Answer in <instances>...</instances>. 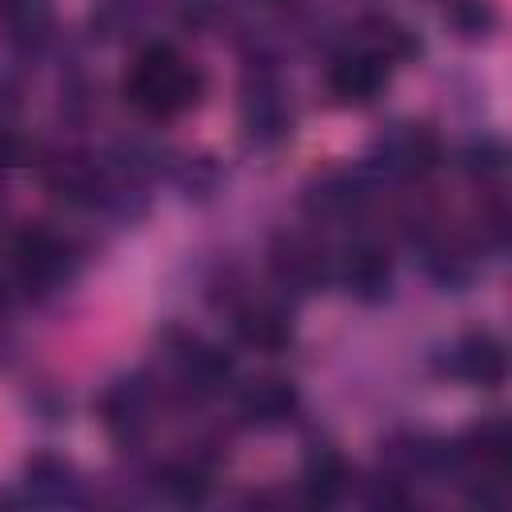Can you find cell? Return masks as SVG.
Returning <instances> with one entry per match:
<instances>
[{"mask_svg": "<svg viewBox=\"0 0 512 512\" xmlns=\"http://www.w3.org/2000/svg\"><path fill=\"white\" fill-rule=\"evenodd\" d=\"M172 356H176L180 380H184L192 392H216V388H224L228 376H232V356H228L224 348H216V344L196 340V336H184Z\"/></svg>", "mask_w": 512, "mask_h": 512, "instance_id": "obj_13", "label": "cell"}, {"mask_svg": "<svg viewBox=\"0 0 512 512\" xmlns=\"http://www.w3.org/2000/svg\"><path fill=\"white\" fill-rule=\"evenodd\" d=\"M12 264L28 288L48 292V288H60L68 280L72 244L64 236H56L52 228H28V232H20V240L12 248Z\"/></svg>", "mask_w": 512, "mask_h": 512, "instance_id": "obj_3", "label": "cell"}, {"mask_svg": "<svg viewBox=\"0 0 512 512\" xmlns=\"http://www.w3.org/2000/svg\"><path fill=\"white\" fill-rule=\"evenodd\" d=\"M388 84V64L364 48L340 56L332 68H328V92L340 100V104H372Z\"/></svg>", "mask_w": 512, "mask_h": 512, "instance_id": "obj_10", "label": "cell"}, {"mask_svg": "<svg viewBox=\"0 0 512 512\" xmlns=\"http://www.w3.org/2000/svg\"><path fill=\"white\" fill-rule=\"evenodd\" d=\"M372 164L384 176H396V180L428 176L440 164V136L428 124H416V120L388 124L372 140Z\"/></svg>", "mask_w": 512, "mask_h": 512, "instance_id": "obj_2", "label": "cell"}, {"mask_svg": "<svg viewBox=\"0 0 512 512\" xmlns=\"http://www.w3.org/2000/svg\"><path fill=\"white\" fill-rule=\"evenodd\" d=\"M456 452L460 460L480 464L488 476H504L512 464V432L504 420H484L464 436V444H456Z\"/></svg>", "mask_w": 512, "mask_h": 512, "instance_id": "obj_17", "label": "cell"}, {"mask_svg": "<svg viewBox=\"0 0 512 512\" xmlns=\"http://www.w3.org/2000/svg\"><path fill=\"white\" fill-rule=\"evenodd\" d=\"M360 48L372 52V56H380V60L392 68V64H400V60H412V56L420 52V40H416V32L404 28L396 16L372 12V16L360 20Z\"/></svg>", "mask_w": 512, "mask_h": 512, "instance_id": "obj_16", "label": "cell"}, {"mask_svg": "<svg viewBox=\"0 0 512 512\" xmlns=\"http://www.w3.org/2000/svg\"><path fill=\"white\" fill-rule=\"evenodd\" d=\"M452 20H456L460 32L476 36V32H484V28L492 24V12H488L484 0H456V4H452Z\"/></svg>", "mask_w": 512, "mask_h": 512, "instance_id": "obj_22", "label": "cell"}, {"mask_svg": "<svg viewBox=\"0 0 512 512\" xmlns=\"http://www.w3.org/2000/svg\"><path fill=\"white\" fill-rule=\"evenodd\" d=\"M232 332L240 344H248L256 352H280L292 340V320L284 308H276L268 300H248L244 308H236Z\"/></svg>", "mask_w": 512, "mask_h": 512, "instance_id": "obj_12", "label": "cell"}, {"mask_svg": "<svg viewBox=\"0 0 512 512\" xmlns=\"http://www.w3.org/2000/svg\"><path fill=\"white\" fill-rule=\"evenodd\" d=\"M244 132L260 148L280 144L292 132L288 100H284V92L272 76H256V84L248 88V96H244Z\"/></svg>", "mask_w": 512, "mask_h": 512, "instance_id": "obj_9", "label": "cell"}, {"mask_svg": "<svg viewBox=\"0 0 512 512\" xmlns=\"http://www.w3.org/2000/svg\"><path fill=\"white\" fill-rule=\"evenodd\" d=\"M268 4H276V0H268Z\"/></svg>", "mask_w": 512, "mask_h": 512, "instance_id": "obj_23", "label": "cell"}, {"mask_svg": "<svg viewBox=\"0 0 512 512\" xmlns=\"http://www.w3.org/2000/svg\"><path fill=\"white\" fill-rule=\"evenodd\" d=\"M332 276L356 296V300H384L388 296V284H392V260H388V252L376 244V240H368V236H360V240H352V244H344V252L332 260Z\"/></svg>", "mask_w": 512, "mask_h": 512, "instance_id": "obj_5", "label": "cell"}, {"mask_svg": "<svg viewBox=\"0 0 512 512\" xmlns=\"http://www.w3.org/2000/svg\"><path fill=\"white\" fill-rule=\"evenodd\" d=\"M52 28V4L48 0H0V32L20 44L32 48L48 36Z\"/></svg>", "mask_w": 512, "mask_h": 512, "instance_id": "obj_19", "label": "cell"}, {"mask_svg": "<svg viewBox=\"0 0 512 512\" xmlns=\"http://www.w3.org/2000/svg\"><path fill=\"white\" fill-rule=\"evenodd\" d=\"M272 276L292 292H316L332 276V256L312 232H280L272 244Z\"/></svg>", "mask_w": 512, "mask_h": 512, "instance_id": "obj_4", "label": "cell"}, {"mask_svg": "<svg viewBox=\"0 0 512 512\" xmlns=\"http://www.w3.org/2000/svg\"><path fill=\"white\" fill-rule=\"evenodd\" d=\"M44 184L64 204H100L104 172L88 156H52L44 164Z\"/></svg>", "mask_w": 512, "mask_h": 512, "instance_id": "obj_11", "label": "cell"}, {"mask_svg": "<svg viewBox=\"0 0 512 512\" xmlns=\"http://www.w3.org/2000/svg\"><path fill=\"white\" fill-rule=\"evenodd\" d=\"M100 420L120 444L140 440L148 432V424H152V392H148V384L136 380V376L108 384L104 396H100Z\"/></svg>", "mask_w": 512, "mask_h": 512, "instance_id": "obj_8", "label": "cell"}, {"mask_svg": "<svg viewBox=\"0 0 512 512\" xmlns=\"http://www.w3.org/2000/svg\"><path fill=\"white\" fill-rule=\"evenodd\" d=\"M444 372L456 376V380H464V384L496 388V384H504V372H508L504 344H500L492 332H468V336H460V340L448 348Z\"/></svg>", "mask_w": 512, "mask_h": 512, "instance_id": "obj_7", "label": "cell"}, {"mask_svg": "<svg viewBox=\"0 0 512 512\" xmlns=\"http://www.w3.org/2000/svg\"><path fill=\"white\" fill-rule=\"evenodd\" d=\"M344 488H348V468L340 452L328 444H316L304 460V496L312 504H336Z\"/></svg>", "mask_w": 512, "mask_h": 512, "instance_id": "obj_18", "label": "cell"}, {"mask_svg": "<svg viewBox=\"0 0 512 512\" xmlns=\"http://www.w3.org/2000/svg\"><path fill=\"white\" fill-rule=\"evenodd\" d=\"M240 404V416L248 424H260V428H272V424H284L292 412H296V388L292 380H280V376H260V380H248L236 396Z\"/></svg>", "mask_w": 512, "mask_h": 512, "instance_id": "obj_14", "label": "cell"}, {"mask_svg": "<svg viewBox=\"0 0 512 512\" xmlns=\"http://www.w3.org/2000/svg\"><path fill=\"white\" fill-rule=\"evenodd\" d=\"M200 92H204V76L168 44L144 48L124 80V96L132 100V108L152 120L188 112L200 100Z\"/></svg>", "mask_w": 512, "mask_h": 512, "instance_id": "obj_1", "label": "cell"}, {"mask_svg": "<svg viewBox=\"0 0 512 512\" xmlns=\"http://www.w3.org/2000/svg\"><path fill=\"white\" fill-rule=\"evenodd\" d=\"M24 484H28V496L36 504H76L80 500V476H76V468L64 456H52V452H40V456L28 460Z\"/></svg>", "mask_w": 512, "mask_h": 512, "instance_id": "obj_15", "label": "cell"}, {"mask_svg": "<svg viewBox=\"0 0 512 512\" xmlns=\"http://www.w3.org/2000/svg\"><path fill=\"white\" fill-rule=\"evenodd\" d=\"M372 200V180L364 172H352V168H332L324 176H316L304 192V208L316 216V220H344V216H356L364 204Z\"/></svg>", "mask_w": 512, "mask_h": 512, "instance_id": "obj_6", "label": "cell"}, {"mask_svg": "<svg viewBox=\"0 0 512 512\" xmlns=\"http://www.w3.org/2000/svg\"><path fill=\"white\" fill-rule=\"evenodd\" d=\"M464 164L472 176H496V172H504V148L496 140H480L464 152Z\"/></svg>", "mask_w": 512, "mask_h": 512, "instance_id": "obj_21", "label": "cell"}, {"mask_svg": "<svg viewBox=\"0 0 512 512\" xmlns=\"http://www.w3.org/2000/svg\"><path fill=\"white\" fill-rule=\"evenodd\" d=\"M156 480H160L164 496L176 500V504H196V500H204V492H208V480H204V472H200L196 464H168Z\"/></svg>", "mask_w": 512, "mask_h": 512, "instance_id": "obj_20", "label": "cell"}]
</instances>
